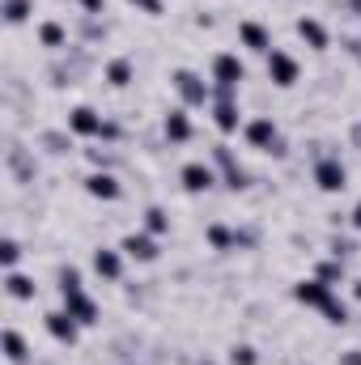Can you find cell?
<instances>
[{
	"label": "cell",
	"mask_w": 361,
	"mask_h": 365,
	"mask_svg": "<svg viewBox=\"0 0 361 365\" xmlns=\"http://www.w3.org/2000/svg\"><path fill=\"white\" fill-rule=\"evenodd\" d=\"M77 4H81L86 17H102V13H106V0H77Z\"/></svg>",
	"instance_id": "cell-33"
},
{
	"label": "cell",
	"mask_w": 361,
	"mask_h": 365,
	"mask_svg": "<svg viewBox=\"0 0 361 365\" xmlns=\"http://www.w3.org/2000/svg\"><path fill=\"white\" fill-rule=\"evenodd\" d=\"M238 43L247 47V51H255V56H268L272 51V34H268V26L264 21H238Z\"/></svg>",
	"instance_id": "cell-17"
},
{
	"label": "cell",
	"mask_w": 361,
	"mask_h": 365,
	"mask_svg": "<svg viewBox=\"0 0 361 365\" xmlns=\"http://www.w3.org/2000/svg\"><path fill=\"white\" fill-rule=\"evenodd\" d=\"M230 365H260V349L255 344H230Z\"/></svg>",
	"instance_id": "cell-30"
},
{
	"label": "cell",
	"mask_w": 361,
	"mask_h": 365,
	"mask_svg": "<svg viewBox=\"0 0 361 365\" xmlns=\"http://www.w3.org/2000/svg\"><path fill=\"white\" fill-rule=\"evenodd\" d=\"M141 217H145V230H149L153 238H162V234H171V212H166L162 204H149V208H145Z\"/></svg>",
	"instance_id": "cell-26"
},
{
	"label": "cell",
	"mask_w": 361,
	"mask_h": 365,
	"mask_svg": "<svg viewBox=\"0 0 361 365\" xmlns=\"http://www.w3.org/2000/svg\"><path fill=\"white\" fill-rule=\"evenodd\" d=\"M208 110H213V128L221 132V136H234V132H243V110H238V90H225V86H213V102H208Z\"/></svg>",
	"instance_id": "cell-1"
},
{
	"label": "cell",
	"mask_w": 361,
	"mask_h": 365,
	"mask_svg": "<svg viewBox=\"0 0 361 365\" xmlns=\"http://www.w3.org/2000/svg\"><path fill=\"white\" fill-rule=\"evenodd\" d=\"M128 4H136V9H145V13H162V0H128Z\"/></svg>",
	"instance_id": "cell-34"
},
{
	"label": "cell",
	"mask_w": 361,
	"mask_h": 365,
	"mask_svg": "<svg viewBox=\"0 0 361 365\" xmlns=\"http://www.w3.org/2000/svg\"><path fill=\"white\" fill-rule=\"evenodd\" d=\"M349 225H353V230H357V234H361V200H357V204H353V212H349Z\"/></svg>",
	"instance_id": "cell-37"
},
{
	"label": "cell",
	"mask_w": 361,
	"mask_h": 365,
	"mask_svg": "<svg viewBox=\"0 0 361 365\" xmlns=\"http://www.w3.org/2000/svg\"><path fill=\"white\" fill-rule=\"evenodd\" d=\"M0 13H4L9 26H21V21L34 13V0H0Z\"/></svg>",
	"instance_id": "cell-28"
},
{
	"label": "cell",
	"mask_w": 361,
	"mask_h": 365,
	"mask_svg": "<svg viewBox=\"0 0 361 365\" xmlns=\"http://www.w3.org/2000/svg\"><path fill=\"white\" fill-rule=\"evenodd\" d=\"M243 140H247L251 149H260V153H272V145L280 140V123H276L272 115H255V119L243 123Z\"/></svg>",
	"instance_id": "cell-10"
},
{
	"label": "cell",
	"mask_w": 361,
	"mask_h": 365,
	"mask_svg": "<svg viewBox=\"0 0 361 365\" xmlns=\"http://www.w3.org/2000/svg\"><path fill=\"white\" fill-rule=\"evenodd\" d=\"M39 43H43L47 51H64V47H68V26H64V21H56V17L39 21Z\"/></svg>",
	"instance_id": "cell-22"
},
{
	"label": "cell",
	"mask_w": 361,
	"mask_h": 365,
	"mask_svg": "<svg viewBox=\"0 0 361 365\" xmlns=\"http://www.w3.org/2000/svg\"><path fill=\"white\" fill-rule=\"evenodd\" d=\"M213 166H217V175H221V187H225V191H247V187H251V170L234 158L230 145H213Z\"/></svg>",
	"instance_id": "cell-4"
},
{
	"label": "cell",
	"mask_w": 361,
	"mask_h": 365,
	"mask_svg": "<svg viewBox=\"0 0 361 365\" xmlns=\"http://www.w3.org/2000/svg\"><path fill=\"white\" fill-rule=\"evenodd\" d=\"M340 365H361V349H345L340 353Z\"/></svg>",
	"instance_id": "cell-35"
},
{
	"label": "cell",
	"mask_w": 361,
	"mask_h": 365,
	"mask_svg": "<svg viewBox=\"0 0 361 365\" xmlns=\"http://www.w3.org/2000/svg\"><path fill=\"white\" fill-rule=\"evenodd\" d=\"M123 365H136V361H123Z\"/></svg>",
	"instance_id": "cell-41"
},
{
	"label": "cell",
	"mask_w": 361,
	"mask_h": 365,
	"mask_svg": "<svg viewBox=\"0 0 361 365\" xmlns=\"http://www.w3.org/2000/svg\"><path fill=\"white\" fill-rule=\"evenodd\" d=\"M162 136H166L171 145H187V140L195 136V123H191V110H187V106L166 110V119H162Z\"/></svg>",
	"instance_id": "cell-16"
},
{
	"label": "cell",
	"mask_w": 361,
	"mask_h": 365,
	"mask_svg": "<svg viewBox=\"0 0 361 365\" xmlns=\"http://www.w3.org/2000/svg\"><path fill=\"white\" fill-rule=\"evenodd\" d=\"M195 365H217V361H213V357H200V361H195Z\"/></svg>",
	"instance_id": "cell-40"
},
{
	"label": "cell",
	"mask_w": 361,
	"mask_h": 365,
	"mask_svg": "<svg viewBox=\"0 0 361 365\" xmlns=\"http://www.w3.org/2000/svg\"><path fill=\"white\" fill-rule=\"evenodd\" d=\"M264 73H268V81L276 86V90H293V86H298V77H302V64H298L289 51L272 47L268 56H264Z\"/></svg>",
	"instance_id": "cell-5"
},
{
	"label": "cell",
	"mask_w": 361,
	"mask_h": 365,
	"mask_svg": "<svg viewBox=\"0 0 361 365\" xmlns=\"http://www.w3.org/2000/svg\"><path fill=\"white\" fill-rule=\"evenodd\" d=\"M327 255H336V259H345V264H349V259L357 255V242H353V238H340V234H336V238L327 242Z\"/></svg>",
	"instance_id": "cell-31"
},
{
	"label": "cell",
	"mask_w": 361,
	"mask_h": 365,
	"mask_svg": "<svg viewBox=\"0 0 361 365\" xmlns=\"http://www.w3.org/2000/svg\"><path fill=\"white\" fill-rule=\"evenodd\" d=\"M119 251H123L132 264H158V255H162V247H158V238H153L149 230H141V234H123Z\"/></svg>",
	"instance_id": "cell-12"
},
{
	"label": "cell",
	"mask_w": 361,
	"mask_h": 365,
	"mask_svg": "<svg viewBox=\"0 0 361 365\" xmlns=\"http://www.w3.org/2000/svg\"><path fill=\"white\" fill-rule=\"evenodd\" d=\"M310 182H315L323 195H345V187H349V166L340 162V153H323V158H315V166H310Z\"/></svg>",
	"instance_id": "cell-2"
},
{
	"label": "cell",
	"mask_w": 361,
	"mask_h": 365,
	"mask_svg": "<svg viewBox=\"0 0 361 365\" xmlns=\"http://www.w3.org/2000/svg\"><path fill=\"white\" fill-rule=\"evenodd\" d=\"M77 140H102V128H106V115L93 110V106H73L68 110V123H64Z\"/></svg>",
	"instance_id": "cell-9"
},
{
	"label": "cell",
	"mask_w": 361,
	"mask_h": 365,
	"mask_svg": "<svg viewBox=\"0 0 361 365\" xmlns=\"http://www.w3.org/2000/svg\"><path fill=\"white\" fill-rule=\"evenodd\" d=\"M332 297H336V289H332L327 280H319V276H306V280H298V284H293V302H298V306L323 310Z\"/></svg>",
	"instance_id": "cell-13"
},
{
	"label": "cell",
	"mask_w": 361,
	"mask_h": 365,
	"mask_svg": "<svg viewBox=\"0 0 361 365\" xmlns=\"http://www.w3.org/2000/svg\"><path fill=\"white\" fill-rule=\"evenodd\" d=\"M323 319H327L332 327H345V323H353V310H349V302H345V297L336 293V297H332V302L323 306Z\"/></svg>",
	"instance_id": "cell-27"
},
{
	"label": "cell",
	"mask_w": 361,
	"mask_h": 365,
	"mask_svg": "<svg viewBox=\"0 0 361 365\" xmlns=\"http://www.w3.org/2000/svg\"><path fill=\"white\" fill-rule=\"evenodd\" d=\"M293 30H298V38H302L310 51H327V47H332L327 26H323L319 17H310V13H306V17H298V26H293Z\"/></svg>",
	"instance_id": "cell-18"
},
{
	"label": "cell",
	"mask_w": 361,
	"mask_h": 365,
	"mask_svg": "<svg viewBox=\"0 0 361 365\" xmlns=\"http://www.w3.org/2000/svg\"><path fill=\"white\" fill-rule=\"evenodd\" d=\"M349 145H353V149L361 153V119L353 123V128H349Z\"/></svg>",
	"instance_id": "cell-36"
},
{
	"label": "cell",
	"mask_w": 361,
	"mask_h": 365,
	"mask_svg": "<svg viewBox=\"0 0 361 365\" xmlns=\"http://www.w3.org/2000/svg\"><path fill=\"white\" fill-rule=\"evenodd\" d=\"M208 77H213V86L238 90V86L247 81V64H243L234 51H217V56H213V64H208Z\"/></svg>",
	"instance_id": "cell-7"
},
{
	"label": "cell",
	"mask_w": 361,
	"mask_h": 365,
	"mask_svg": "<svg viewBox=\"0 0 361 365\" xmlns=\"http://www.w3.org/2000/svg\"><path fill=\"white\" fill-rule=\"evenodd\" d=\"M60 306H64L81 327H98V323H102V306L86 293V284H81V289H64V293H60Z\"/></svg>",
	"instance_id": "cell-6"
},
{
	"label": "cell",
	"mask_w": 361,
	"mask_h": 365,
	"mask_svg": "<svg viewBox=\"0 0 361 365\" xmlns=\"http://www.w3.org/2000/svg\"><path fill=\"white\" fill-rule=\"evenodd\" d=\"M204 238L213 251H238V225H225V221H208L204 225Z\"/></svg>",
	"instance_id": "cell-20"
},
{
	"label": "cell",
	"mask_w": 361,
	"mask_h": 365,
	"mask_svg": "<svg viewBox=\"0 0 361 365\" xmlns=\"http://www.w3.org/2000/svg\"><path fill=\"white\" fill-rule=\"evenodd\" d=\"M4 293L13 297V302H34V293H39V284H34V276L26 272H4Z\"/></svg>",
	"instance_id": "cell-21"
},
{
	"label": "cell",
	"mask_w": 361,
	"mask_h": 365,
	"mask_svg": "<svg viewBox=\"0 0 361 365\" xmlns=\"http://www.w3.org/2000/svg\"><path fill=\"white\" fill-rule=\"evenodd\" d=\"M345 13H353V17H361V0H345Z\"/></svg>",
	"instance_id": "cell-38"
},
{
	"label": "cell",
	"mask_w": 361,
	"mask_h": 365,
	"mask_svg": "<svg viewBox=\"0 0 361 365\" xmlns=\"http://www.w3.org/2000/svg\"><path fill=\"white\" fill-rule=\"evenodd\" d=\"M86 195L102 200V204H115V200H123V182H119L115 170H90L86 175Z\"/></svg>",
	"instance_id": "cell-14"
},
{
	"label": "cell",
	"mask_w": 361,
	"mask_h": 365,
	"mask_svg": "<svg viewBox=\"0 0 361 365\" xmlns=\"http://www.w3.org/2000/svg\"><path fill=\"white\" fill-rule=\"evenodd\" d=\"M0 264H4V272H13V268L21 264V242H17L13 234H9V238L0 242Z\"/></svg>",
	"instance_id": "cell-29"
},
{
	"label": "cell",
	"mask_w": 361,
	"mask_h": 365,
	"mask_svg": "<svg viewBox=\"0 0 361 365\" xmlns=\"http://www.w3.org/2000/svg\"><path fill=\"white\" fill-rule=\"evenodd\" d=\"M255 242H260V225H238V251H247Z\"/></svg>",
	"instance_id": "cell-32"
},
{
	"label": "cell",
	"mask_w": 361,
	"mask_h": 365,
	"mask_svg": "<svg viewBox=\"0 0 361 365\" xmlns=\"http://www.w3.org/2000/svg\"><path fill=\"white\" fill-rule=\"evenodd\" d=\"M171 86H175V93H179V102L187 110H200V106L213 102V81H204L195 68H175L171 73Z\"/></svg>",
	"instance_id": "cell-3"
},
{
	"label": "cell",
	"mask_w": 361,
	"mask_h": 365,
	"mask_svg": "<svg viewBox=\"0 0 361 365\" xmlns=\"http://www.w3.org/2000/svg\"><path fill=\"white\" fill-rule=\"evenodd\" d=\"M217 182H221V175H217L213 162H187L179 170V187L187 195H204V191H213Z\"/></svg>",
	"instance_id": "cell-8"
},
{
	"label": "cell",
	"mask_w": 361,
	"mask_h": 365,
	"mask_svg": "<svg viewBox=\"0 0 361 365\" xmlns=\"http://www.w3.org/2000/svg\"><path fill=\"white\" fill-rule=\"evenodd\" d=\"M43 327H47V336L56 340V344H64V349H73L77 340H81V323L60 306V310H47L43 314Z\"/></svg>",
	"instance_id": "cell-11"
},
{
	"label": "cell",
	"mask_w": 361,
	"mask_h": 365,
	"mask_svg": "<svg viewBox=\"0 0 361 365\" xmlns=\"http://www.w3.org/2000/svg\"><path fill=\"white\" fill-rule=\"evenodd\" d=\"M4 361L9 365H26L30 361V344L17 327H4Z\"/></svg>",
	"instance_id": "cell-23"
},
{
	"label": "cell",
	"mask_w": 361,
	"mask_h": 365,
	"mask_svg": "<svg viewBox=\"0 0 361 365\" xmlns=\"http://www.w3.org/2000/svg\"><path fill=\"white\" fill-rule=\"evenodd\" d=\"M102 81H106L111 90H128V86L136 81V64H132L128 56H115V60H106V68H102Z\"/></svg>",
	"instance_id": "cell-19"
},
{
	"label": "cell",
	"mask_w": 361,
	"mask_h": 365,
	"mask_svg": "<svg viewBox=\"0 0 361 365\" xmlns=\"http://www.w3.org/2000/svg\"><path fill=\"white\" fill-rule=\"evenodd\" d=\"M123 259H128V255H123L119 247H98V251L90 255L93 272L102 276V280H111V284H119V280H123Z\"/></svg>",
	"instance_id": "cell-15"
},
{
	"label": "cell",
	"mask_w": 361,
	"mask_h": 365,
	"mask_svg": "<svg viewBox=\"0 0 361 365\" xmlns=\"http://www.w3.org/2000/svg\"><path fill=\"white\" fill-rule=\"evenodd\" d=\"M349 289H353V302L361 306V276H357V280H349Z\"/></svg>",
	"instance_id": "cell-39"
},
{
	"label": "cell",
	"mask_w": 361,
	"mask_h": 365,
	"mask_svg": "<svg viewBox=\"0 0 361 365\" xmlns=\"http://www.w3.org/2000/svg\"><path fill=\"white\" fill-rule=\"evenodd\" d=\"M315 276H319V280H327V284L336 289V284H345V280H349V264H345V259H336V255H327V259H319Z\"/></svg>",
	"instance_id": "cell-25"
},
{
	"label": "cell",
	"mask_w": 361,
	"mask_h": 365,
	"mask_svg": "<svg viewBox=\"0 0 361 365\" xmlns=\"http://www.w3.org/2000/svg\"><path fill=\"white\" fill-rule=\"evenodd\" d=\"M73 145H77V136L64 128V132H39V149H47L51 158H64V153H73Z\"/></svg>",
	"instance_id": "cell-24"
}]
</instances>
